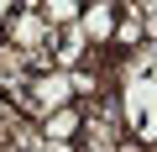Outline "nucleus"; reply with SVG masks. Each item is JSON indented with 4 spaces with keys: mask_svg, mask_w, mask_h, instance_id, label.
<instances>
[{
    "mask_svg": "<svg viewBox=\"0 0 157 152\" xmlns=\"http://www.w3.org/2000/svg\"><path fill=\"white\" fill-rule=\"evenodd\" d=\"M121 115H126V136L157 147V73L121 84Z\"/></svg>",
    "mask_w": 157,
    "mask_h": 152,
    "instance_id": "nucleus-1",
    "label": "nucleus"
},
{
    "mask_svg": "<svg viewBox=\"0 0 157 152\" xmlns=\"http://www.w3.org/2000/svg\"><path fill=\"white\" fill-rule=\"evenodd\" d=\"M84 6H89V0H42V16H47L52 26H68V21L84 16Z\"/></svg>",
    "mask_w": 157,
    "mask_h": 152,
    "instance_id": "nucleus-7",
    "label": "nucleus"
},
{
    "mask_svg": "<svg viewBox=\"0 0 157 152\" xmlns=\"http://www.w3.org/2000/svg\"><path fill=\"white\" fill-rule=\"evenodd\" d=\"M26 79H37L32 63H26V53H21V47H11V42H0V95L21 89Z\"/></svg>",
    "mask_w": 157,
    "mask_h": 152,
    "instance_id": "nucleus-6",
    "label": "nucleus"
},
{
    "mask_svg": "<svg viewBox=\"0 0 157 152\" xmlns=\"http://www.w3.org/2000/svg\"><path fill=\"white\" fill-rule=\"evenodd\" d=\"M78 26H84L89 47H110V32H115V6L110 0H89L84 16H78Z\"/></svg>",
    "mask_w": 157,
    "mask_h": 152,
    "instance_id": "nucleus-5",
    "label": "nucleus"
},
{
    "mask_svg": "<svg viewBox=\"0 0 157 152\" xmlns=\"http://www.w3.org/2000/svg\"><path fill=\"white\" fill-rule=\"evenodd\" d=\"M84 58H89V37H84V26H78V21L52 26V63H58V68H78Z\"/></svg>",
    "mask_w": 157,
    "mask_h": 152,
    "instance_id": "nucleus-3",
    "label": "nucleus"
},
{
    "mask_svg": "<svg viewBox=\"0 0 157 152\" xmlns=\"http://www.w3.org/2000/svg\"><path fill=\"white\" fill-rule=\"evenodd\" d=\"M78 126H84V100H68V105H58V110H47V115L37 121V131H42L47 142H73Z\"/></svg>",
    "mask_w": 157,
    "mask_h": 152,
    "instance_id": "nucleus-4",
    "label": "nucleus"
},
{
    "mask_svg": "<svg viewBox=\"0 0 157 152\" xmlns=\"http://www.w3.org/2000/svg\"><path fill=\"white\" fill-rule=\"evenodd\" d=\"M0 42H11L21 53H37V47H52V21L42 11H16L6 21V32H0Z\"/></svg>",
    "mask_w": 157,
    "mask_h": 152,
    "instance_id": "nucleus-2",
    "label": "nucleus"
},
{
    "mask_svg": "<svg viewBox=\"0 0 157 152\" xmlns=\"http://www.w3.org/2000/svg\"><path fill=\"white\" fill-rule=\"evenodd\" d=\"M16 16V0H0V32H6V21Z\"/></svg>",
    "mask_w": 157,
    "mask_h": 152,
    "instance_id": "nucleus-8",
    "label": "nucleus"
}]
</instances>
